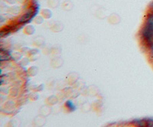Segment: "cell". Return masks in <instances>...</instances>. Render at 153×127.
Here are the masks:
<instances>
[{
	"label": "cell",
	"mask_w": 153,
	"mask_h": 127,
	"mask_svg": "<svg viewBox=\"0 0 153 127\" xmlns=\"http://www.w3.org/2000/svg\"><path fill=\"white\" fill-rule=\"evenodd\" d=\"M151 51H152V54H153V44L151 46Z\"/></svg>",
	"instance_id": "3"
},
{
	"label": "cell",
	"mask_w": 153,
	"mask_h": 127,
	"mask_svg": "<svg viewBox=\"0 0 153 127\" xmlns=\"http://www.w3.org/2000/svg\"><path fill=\"white\" fill-rule=\"evenodd\" d=\"M143 37L149 42L153 41V15L148 18L146 26L143 30Z\"/></svg>",
	"instance_id": "1"
},
{
	"label": "cell",
	"mask_w": 153,
	"mask_h": 127,
	"mask_svg": "<svg viewBox=\"0 0 153 127\" xmlns=\"http://www.w3.org/2000/svg\"><path fill=\"white\" fill-rule=\"evenodd\" d=\"M31 15H32V11L30 10L29 11V12H27L26 14L22 17V18H21V19L20 20V21H21V22H26L28 20L30 19Z\"/></svg>",
	"instance_id": "2"
}]
</instances>
